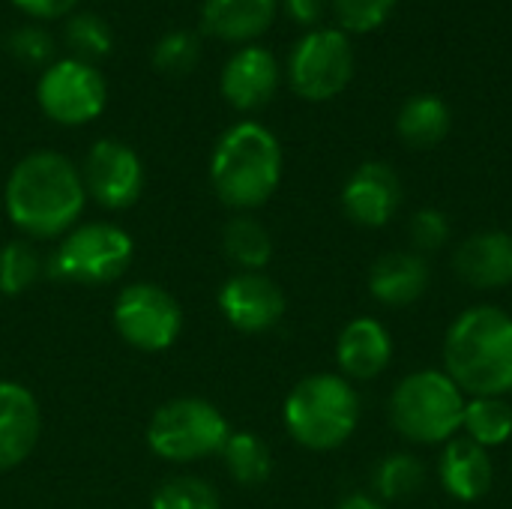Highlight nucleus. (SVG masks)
<instances>
[{"label":"nucleus","mask_w":512,"mask_h":509,"mask_svg":"<svg viewBox=\"0 0 512 509\" xmlns=\"http://www.w3.org/2000/svg\"><path fill=\"white\" fill-rule=\"evenodd\" d=\"M87 192L81 168L57 150H33L18 159L3 186V210L27 240H60L81 222Z\"/></svg>","instance_id":"1"},{"label":"nucleus","mask_w":512,"mask_h":509,"mask_svg":"<svg viewBox=\"0 0 512 509\" xmlns=\"http://www.w3.org/2000/svg\"><path fill=\"white\" fill-rule=\"evenodd\" d=\"M444 372L468 396L512 390V315L501 306H471L447 330Z\"/></svg>","instance_id":"2"},{"label":"nucleus","mask_w":512,"mask_h":509,"mask_svg":"<svg viewBox=\"0 0 512 509\" xmlns=\"http://www.w3.org/2000/svg\"><path fill=\"white\" fill-rule=\"evenodd\" d=\"M282 144L258 120L228 126L210 156V186L234 213L264 207L282 183Z\"/></svg>","instance_id":"3"},{"label":"nucleus","mask_w":512,"mask_h":509,"mask_svg":"<svg viewBox=\"0 0 512 509\" xmlns=\"http://www.w3.org/2000/svg\"><path fill=\"white\" fill-rule=\"evenodd\" d=\"M282 423L288 435L315 453L339 450L360 423V396L348 378L318 372L294 384L285 399Z\"/></svg>","instance_id":"4"},{"label":"nucleus","mask_w":512,"mask_h":509,"mask_svg":"<svg viewBox=\"0 0 512 509\" xmlns=\"http://www.w3.org/2000/svg\"><path fill=\"white\" fill-rule=\"evenodd\" d=\"M468 396L441 369L405 375L390 396V423L411 444H447L462 432Z\"/></svg>","instance_id":"5"},{"label":"nucleus","mask_w":512,"mask_h":509,"mask_svg":"<svg viewBox=\"0 0 512 509\" xmlns=\"http://www.w3.org/2000/svg\"><path fill=\"white\" fill-rule=\"evenodd\" d=\"M132 258L135 240L126 228L114 222H78L54 243L45 273L75 285H111L129 270Z\"/></svg>","instance_id":"6"},{"label":"nucleus","mask_w":512,"mask_h":509,"mask_svg":"<svg viewBox=\"0 0 512 509\" xmlns=\"http://www.w3.org/2000/svg\"><path fill=\"white\" fill-rule=\"evenodd\" d=\"M231 432L234 429L213 402L198 396H180L159 405L150 417L147 447L165 462L189 465L219 456Z\"/></svg>","instance_id":"7"},{"label":"nucleus","mask_w":512,"mask_h":509,"mask_svg":"<svg viewBox=\"0 0 512 509\" xmlns=\"http://www.w3.org/2000/svg\"><path fill=\"white\" fill-rule=\"evenodd\" d=\"M111 321L117 336L144 354H162L177 345L183 333V309L177 297L156 282L126 285L114 297Z\"/></svg>","instance_id":"8"},{"label":"nucleus","mask_w":512,"mask_h":509,"mask_svg":"<svg viewBox=\"0 0 512 509\" xmlns=\"http://www.w3.org/2000/svg\"><path fill=\"white\" fill-rule=\"evenodd\" d=\"M354 78V48L339 27L309 30L288 57L291 90L306 102L339 96Z\"/></svg>","instance_id":"9"},{"label":"nucleus","mask_w":512,"mask_h":509,"mask_svg":"<svg viewBox=\"0 0 512 509\" xmlns=\"http://www.w3.org/2000/svg\"><path fill=\"white\" fill-rule=\"evenodd\" d=\"M108 102L105 75L84 60L60 57L36 81V105L57 126H87Z\"/></svg>","instance_id":"10"},{"label":"nucleus","mask_w":512,"mask_h":509,"mask_svg":"<svg viewBox=\"0 0 512 509\" xmlns=\"http://www.w3.org/2000/svg\"><path fill=\"white\" fill-rule=\"evenodd\" d=\"M81 180L87 201L120 213L135 207L144 195V162L129 144L117 138H99L90 144L81 162Z\"/></svg>","instance_id":"11"},{"label":"nucleus","mask_w":512,"mask_h":509,"mask_svg":"<svg viewBox=\"0 0 512 509\" xmlns=\"http://www.w3.org/2000/svg\"><path fill=\"white\" fill-rule=\"evenodd\" d=\"M219 315L234 327L237 333H267L273 330L288 309V300L282 288L267 276V273H246L237 270L228 276L216 294Z\"/></svg>","instance_id":"12"},{"label":"nucleus","mask_w":512,"mask_h":509,"mask_svg":"<svg viewBox=\"0 0 512 509\" xmlns=\"http://www.w3.org/2000/svg\"><path fill=\"white\" fill-rule=\"evenodd\" d=\"M402 204V180L387 162H363L342 189V210L360 228H384Z\"/></svg>","instance_id":"13"},{"label":"nucleus","mask_w":512,"mask_h":509,"mask_svg":"<svg viewBox=\"0 0 512 509\" xmlns=\"http://www.w3.org/2000/svg\"><path fill=\"white\" fill-rule=\"evenodd\" d=\"M222 99L237 111H258L264 108L279 90V63L273 51L261 45H240L228 57L219 75Z\"/></svg>","instance_id":"14"},{"label":"nucleus","mask_w":512,"mask_h":509,"mask_svg":"<svg viewBox=\"0 0 512 509\" xmlns=\"http://www.w3.org/2000/svg\"><path fill=\"white\" fill-rule=\"evenodd\" d=\"M39 435L42 411L36 396L18 381H0V474L30 459Z\"/></svg>","instance_id":"15"},{"label":"nucleus","mask_w":512,"mask_h":509,"mask_svg":"<svg viewBox=\"0 0 512 509\" xmlns=\"http://www.w3.org/2000/svg\"><path fill=\"white\" fill-rule=\"evenodd\" d=\"M336 363L348 381H372L393 363L390 330L375 318H354L336 339Z\"/></svg>","instance_id":"16"},{"label":"nucleus","mask_w":512,"mask_h":509,"mask_svg":"<svg viewBox=\"0 0 512 509\" xmlns=\"http://www.w3.org/2000/svg\"><path fill=\"white\" fill-rule=\"evenodd\" d=\"M453 270L465 285L477 291H495L512 285V234L507 231L471 234L456 249Z\"/></svg>","instance_id":"17"},{"label":"nucleus","mask_w":512,"mask_h":509,"mask_svg":"<svg viewBox=\"0 0 512 509\" xmlns=\"http://www.w3.org/2000/svg\"><path fill=\"white\" fill-rule=\"evenodd\" d=\"M438 477L450 498H456L462 504H474L489 495L495 468H492L489 450H483L480 444H474L468 438H453L444 444V453L438 462Z\"/></svg>","instance_id":"18"},{"label":"nucleus","mask_w":512,"mask_h":509,"mask_svg":"<svg viewBox=\"0 0 512 509\" xmlns=\"http://www.w3.org/2000/svg\"><path fill=\"white\" fill-rule=\"evenodd\" d=\"M276 9L279 0H204L201 27L222 42L252 45L270 30Z\"/></svg>","instance_id":"19"},{"label":"nucleus","mask_w":512,"mask_h":509,"mask_svg":"<svg viewBox=\"0 0 512 509\" xmlns=\"http://www.w3.org/2000/svg\"><path fill=\"white\" fill-rule=\"evenodd\" d=\"M429 288V264L417 252H387L369 270V294L390 309L417 303Z\"/></svg>","instance_id":"20"},{"label":"nucleus","mask_w":512,"mask_h":509,"mask_svg":"<svg viewBox=\"0 0 512 509\" xmlns=\"http://www.w3.org/2000/svg\"><path fill=\"white\" fill-rule=\"evenodd\" d=\"M396 132L414 150H429V147L441 144L450 132L447 102L441 96H432V93L411 96L396 117Z\"/></svg>","instance_id":"21"},{"label":"nucleus","mask_w":512,"mask_h":509,"mask_svg":"<svg viewBox=\"0 0 512 509\" xmlns=\"http://www.w3.org/2000/svg\"><path fill=\"white\" fill-rule=\"evenodd\" d=\"M222 249L237 270L264 273L273 258V237L252 213H234L222 228Z\"/></svg>","instance_id":"22"},{"label":"nucleus","mask_w":512,"mask_h":509,"mask_svg":"<svg viewBox=\"0 0 512 509\" xmlns=\"http://www.w3.org/2000/svg\"><path fill=\"white\" fill-rule=\"evenodd\" d=\"M222 462L228 477L237 486L258 489L270 480L273 474V456L270 447L255 435V432H231L225 447H222Z\"/></svg>","instance_id":"23"},{"label":"nucleus","mask_w":512,"mask_h":509,"mask_svg":"<svg viewBox=\"0 0 512 509\" xmlns=\"http://www.w3.org/2000/svg\"><path fill=\"white\" fill-rule=\"evenodd\" d=\"M462 432L483 450L504 447L512 438V405L504 396H474L465 402Z\"/></svg>","instance_id":"24"},{"label":"nucleus","mask_w":512,"mask_h":509,"mask_svg":"<svg viewBox=\"0 0 512 509\" xmlns=\"http://www.w3.org/2000/svg\"><path fill=\"white\" fill-rule=\"evenodd\" d=\"M63 45L69 57L93 63L108 57L114 48V30L99 12H69L63 21Z\"/></svg>","instance_id":"25"},{"label":"nucleus","mask_w":512,"mask_h":509,"mask_svg":"<svg viewBox=\"0 0 512 509\" xmlns=\"http://www.w3.org/2000/svg\"><path fill=\"white\" fill-rule=\"evenodd\" d=\"M42 273H45V258L39 255L33 240L15 237L0 246V294L3 297H21L39 282Z\"/></svg>","instance_id":"26"},{"label":"nucleus","mask_w":512,"mask_h":509,"mask_svg":"<svg viewBox=\"0 0 512 509\" xmlns=\"http://www.w3.org/2000/svg\"><path fill=\"white\" fill-rule=\"evenodd\" d=\"M426 483V468L414 453H390L378 462L372 486L378 501H405Z\"/></svg>","instance_id":"27"},{"label":"nucleus","mask_w":512,"mask_h":509,"mask_svg":"<svg viewBox=\"0 0 512 509\" xmlns=\"http://www.w3.org/2000/svg\"><path fill=\"white\" fill-rule=\"evenodd\" d=\"M153 69L171 78L189 75L201 60V39L192 30H168L153 45Z\"/></svg>","instance_id":"28"},{"label":"nucleus","mask_w":512,"mask_h":509,"mask_svg":"<svg viewBox=\"0 0 512 509\" xmlns=\"http://www.w3.org/2000/svg\"><path fill=\"white\" fill-rule=\"evenodd\" d=\"M150 509H222L219 492L201 477H174L165 480L156 492Z\"/></svg>","instance_id":"29"},{"label":"nucleus","mask_w":512,"mask_h":509,"mask_svg":"<svg viewBox=\"0 0 512 509\" xmlns=\"http://www.w3.org/2000/svg\"><path fill=\"white\" fill-rule=\"evenodd\" d=\"M393 6L396 0H333V12L345 36L378 30L390 18Z\"/></svg>","instance_id":"30"},{"label":"nucleus","mask_w":512,"mask_h":509,"mask_svg":"<svg viewBox=\"0 0 512 509\" xmlns=\"http://www.w3.org/2000/svg\"><path fill=\"white\" fill-rule=\"evenodd\" d=\"M6 51L21 66H51L54 63V39L39 24H21L6 36Z\"/></svg>","instance_id":"31"},{"label":"nucleus","mask_w":512,"mask_h":509,"mask_svg":"<svg viewBox=\"0 0 512 509\" xmlns=\"http://www.w3.org/2000/svg\"><path fill=\"white\" fill-rule=\"evenodd\" d=\"M408 237L417 249V255L426 252H438L447 240H450V219L435 210V207H423L411 216L408 222Z\"/></svg>","instance_id":"32"},{"label":"nucleus","mask_w":512,"mask_h":509,"mask_svg":"<svg viewBox=\"0 0 512 509\" xmlns=\"http://www.w3.org/2000/svg\"><path fill=\"white\" fill-rule=\"evenodd\" d=\"M24 15L39 18V21H51V18H63L69 12H75L78 0H12Z\"/></svg>","instance_id":"33"},{"label":"nucleus","mask_w":512,"mask_h":509,"mask_svg":"<svg viewBox=\"0 0 512 509\" xmlns=\"http://www.w3.org/2000/svg\"><path fill=\"white\" fill-rule=\"evenodd\" d=\"M282 9L288 12L291 21H297L303 27H315L327 9V0H282Z\"/></svg>","instance_id":"34"},{"label":"nucleus","mask_w":512,"mask_h":509,"mask_svg":"<svg viewBox=\"0 0 512 509\" xmlns=\"http://www.w3.org/2000/svg\"><path fill=\"white\" fill-rule=\"evenodd\" d=\"M336 509H384V504L378 498H369V495H348L345 501H339Z\"/></svg>","instance_id":"35"}]
</instances>
